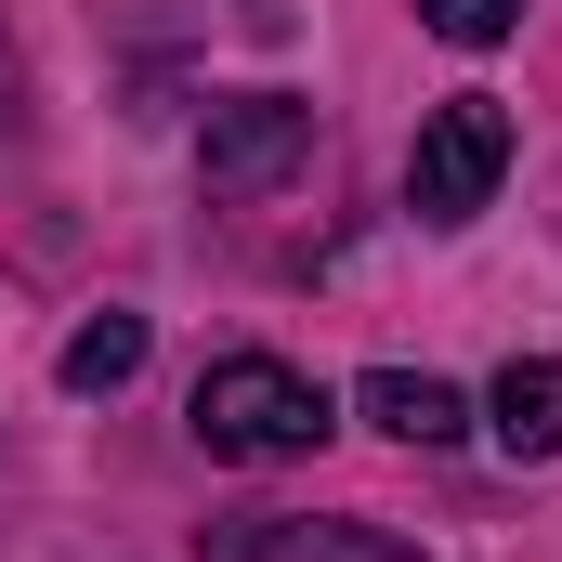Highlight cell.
<instances>
[{
    "mask_svg": "<svg viewBox=\"0 0 562 562\" xmlns=\"http://www.w3.org/2000/svg\"><path fill=\"white\" fill-rule=\"evenodd\" d=\"M353 406L393 431V445H458V431H471V406H458V393H445L431 367H380V380H367Z\"/></svg>",
    "mask_w": 562,
    "mask_h": 562,
    "instance_id": "6",
    "label": "cell"
},
{
    "mask_svg": "<svg viewBox=\"0 0 562 562\" xmlns=\"http://www.w3.org/2000/svg\"><path fill=\"white\" fill-rule=\"evenodd\" d=\"M419 26H431V40H458V53H497V40L524 26V0H419Z\"/></svg>",
    "mask_w": 562,
    "mask_h": 562,
    "instance_id": "8",
    "label": "cell"
},
{
    "mask_svg": "<svg viewBox=\"0 0 562 562\" xmlns=\"http://www.w3.org/2000/svg\"><path fill=\"white\" fill-rule=\"evenodd\" d=\"M497 170H510V105H497V92H445L419 119L406 196H419V223H471V210L497 196Z\"/></svg>",
    "mask_w": 562,
    "mask_h": 562,
    "instance_id": "2",
    "label": "cell"
},
{
    "mask_svg": "<svg viewBox=\"0 0 562 562\" xmlns=\"http://www.w3.org/2000/svg\"><path fill=\"white\" fill-rule=\"evenodd\" d=\"M0 105H13V40H0Z\"/></svg>",
    "mask_w": 562,
    "mask_h": 562,
    "instance_id": "9",
    "label": "cell"
},
{
    "mask_svg": "<svg viewBox=\"0 0 562 562\" xmlns=\"http://www.w3.org/2000/svg\"><path fill=\"white\" fill-rule=\"evenodd\" d=\"M484 431H497L510 458H562V367H550V353H510V367H497Z\"/></svg>",
    "mask_w": 562,
    "mask_h": 562,
    "instance_id": "4",
    "label": "cell"
},
{
    "mask_svg": "<svg viewBox=\"0 0 562 562\" xmlns=\"http://www.w3.org/2000/svg\"><path fill=\"white\" fill-rule=\"evenodd\" d=\"M144 367V314H92L79 340H66V393H119Z\"/></svg>",
    "mask_w": 562,
    "mask_h": 562,
    "instance_id": "7",
    "label": "cell"
},
{
    "mask_svg": "<svg viewBox=\"0 0 562 562\" xmlns=\"http://www.w3.org/2000/svg\"><path fill=\"white\" fill-rule=\"evenodd\" d=\"M196 445L210 458H236V471H276V458H314V431H327V393L276 367V353H223L210 380H196Z\"/></svg>",
    "mask_w": 562,
    "mask_h": 562,
    "instance_id": "1",
    "label": "cell"
},
{
    "mask_svg": "<svg viewBox=\"0 0 562 562\" xmlns=\"http://www.w3.org/2000/svg\"><path fill=\"white\" fill-rule=\"evenodd\" d=\"M210 562H419V550L380 524H262V537H223Z\"/></svg>",
    "mask_w": 562,
    "mask_h": 562,
    "instance_id": "5",
    "label": "cell"
},
{
    "mask_svg": "<svg viewBox=\"0 0 562 562\" xmlns=\"http://www.w3.org/2000/svg\"><path fill=\"white\" fill-rule=\"evenodd\" d=\"M314 157V105L301 92H236V105H210V132H196V183L210 196H262Z\"/></svg>",
    "mask_w": 562,
    "mask_h": 562,
    "instance_id": "3",
    "label": "cell"
}]
</instances>
